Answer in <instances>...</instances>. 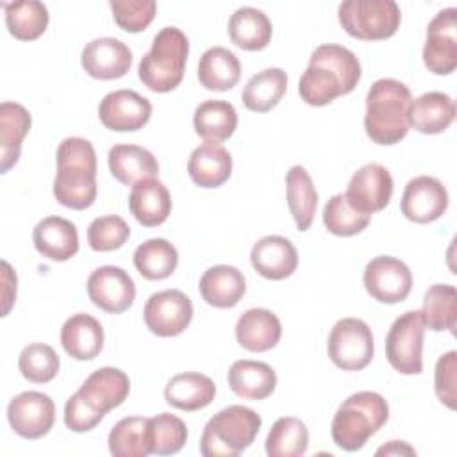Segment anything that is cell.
Masks as SVG:
<instances>
[{
	"label": "cell",
	"instance_id": "6da1fadb",
	"mask_svg": "<svg viewBox=\"0 0 457 457\" xmlns=\"http://www.w3.org/2000/svg\"><path fill=\"white\" fill-rule=\"evenodd\" d=\"M361 80V62L357 55L334 43L320 45L309 59L307 70L300 77V98L314 107H323L337 96L348 95Z\"/></svg>",
	"mask_w": 457,
	"mask_h": 457
},
{
	"label": "cell",
	"instance_id": "7a4b0ae2",
	"mask_svg": "<svg viewBox=\"0 0 457 457\" xmlns=\"http://www.w3.org/2000/svg\"><path fill=\"white\" fill-rule=\"evenodd\" d=\"M130 391V380L125 371L104 366L93 371L64 403V423L73 432L93 430L104 416L120 407Z\"/></svg>",
	"mask_w": 457,
	"mask_h": 457
},
{
	"label": "cell",
	"instance_id": "3957f363",
	"mask_svg": "<svg viewBox=\"0 0 457 457\" xmlns=\"http://www.w3.org/2000/svg\"><path fill=\"white\" fill-rule=\"evenodd\" d=\"M55 200L75 211L91 207L96 200V152L84 137H66L55 154Z\"/></svg>",
	"mask_w": 457,
	"mask_h": 457
},
{
	"label": "cell",
	"instance_id": "277c9868",
	"mask_svg": "<svg viewBox=\"0 0 457 457\" xmlns=\"http://www.w3.org/2000/svg\"><path fill=\"white\" fill-rule=\"evenodd\" d=\"M411 89L396 79H378L366 95L364 130L377 145H396L409 132Z\"/></svg>",
	"mask_w": 457,
	"mask_h": 457
},
{
	"label": "cell",
	"instance_id": "5b68a950",
	"mask_svg": "<svg viewBox=\"0 0 457 457\" xmlns=\"http://www.w3.org/2000/svg\"><path fill=\"white\" fill-rule=\"evenodd\" d=\"M389 420L386 398L375 391H359L337 407L330 432L334 443L345 452L361 450Z\"/></svg>",
	"mask_w": 457,
	"mask_h": 457
},
{
	"label": "cell",
	"instance_id": "8992f818",
	"mask_svg": "<svg viewBox=\"0 0 457 457\" xmlns=\"http://www.w3.org/2000/svg\"><path fill=\"white\" fill-rule=\"evenodd\" d=\"M187 54L189 41L180 29H161L155 34L150 50L139 61V80L155 93L175 89L184 79Z\"/></svg>",
	"mask_w": 457,
	"mask_h": 457
},
{
	"label": "cell",
	"instance_id": "52a82bcc",
	"mask_svg": "<svg viewBox=\"0 0 457 457\" xmlns=\"http://www.w3.org/2000/svg\"><path fill=\"white\" fill-rule=\"evenodd\" d=\"M261 425L262 420L253 409L228 405L205 423L200 453L204 457H236L253 443Z\"/></svg>",
	"mask_w": 457,
	"mask_h": 457
},
{
	"label": "cell",
	"instance_id": "ba28073f",
	"mask_svg": "<svg viewBox=\"0 0 457 457\" xmlns=\"http://www.w3.org/2000/svg\"><path fill=\"white\" fill-rule=\"evenodd\" d=\"M337 20L352 37L380 41L396 34L402 11L393 0H346L337 7Z\"/></svg>",
	"mask_w": 457,
	"mask_h": 457
},
{
	"label": "cell",
	"instance_id": "9c48e42d",
	"mask_svg": "<svg viewBox=\"0 0 457 457\" xmlns=\"http://www.w3.org/2000/svg\"><path fill=\"white\" fill-rule=\"evenodd\" d=\"M327 352L330 361L345 371L364 370L375 353L371 328L359 318L336 321L328 334Z\"/></svg>",
	"mask_w": 457,
	"mask_h": 457
},
{
	"label": "cell",
	"instance_id": "30bf717a",
	"mask_svg": "<svg viewBox=\"0 0 457 457\" xmlns=\"http://www.w3.org/2000/svg\"><path fill=\"white\" fill-rule=\"evenodd\" d=\"M425 325L420 311L400 314L386 336V357L402 375H420L423 370Z\"/></svg>",
	"mask_w": 457,
	"mask_h": 457
},
{
	"label": "cell",
	"instance_id": "8fae6325",
	"mask_svg": "<svg viewBox=\"0 0 457 457\" xmlns=\"http://www.w3.org/2000/svg\"><path fill=\"white\" fill-rule=\"evenodd\" d=\"M368 295L380 303L403 302L412 289V273L409 266L391 255L373 257L362 273Z\"/></svg>",
	"mask_w": 457,
	"mask_h": 457
},
{
	"label": "cell",
	"instance_id": "7c38bea8",
	"mask_svg": "<svg viewBox=\"0 0 457 457\" xmlns=\"http://www.w3.org/2000/svg\"><path fill=\"white\" fill-rule=\"evenodd\" d=\"M146 328L159 337H173L182 334L193 320V303L189 296L179 289H164L154 293L143 309Z\"/></svg>",
	"mask_w": 457,
	"mask_h": 457
},
{
	"label": "cell",
	"instance_id": "4fadbf2b",
	"mask_svg": "<svg viewBox=\"0 0 457 457\" xmlns=\"http://www.w3.org/2000/svg\"><path fill=\"white\" fill-rule=\"evenodd\" d=\"M457 9L439 11L427 27L423 62L434 75H450L457 68Z\"/></svg>",
	"mask_w": 457,
	"mask_h": 457
},
{
	"label": "cell",
	"instance_id": "5bb4252c",
	"mask_svg": "<svg viewBox=\"0 0 457 457\" xmlns=\"http://www.w3.org/2000/svg\"><path fill=\"white\" fill-rule=\"evenodd\" d=\"M7 421L18 436L25 439H39L54 427V400L41 391H23L9 402Z\"/></svg>",
	"mask_w": 457,
	"mask_h": 457
},
{
	"label": "cell",
	"instance_id": "9a60e30c",
	"mask_svg": "<svg viewBox=\"0 0 457 457\" xmlns=\"http://www.w3.org/2000/svg\"><path fill=\"white\" fill-rule=\"evenodd\" d=\"M345 195L353 209L371 216L389 204L393 196V177L386 166L368 162L352 175Z\"/></svg>",
	"mask_w": 457,
	"mask_h": 457
},
{
	"label": "cell",
	"instance_id": "2e32d148",
	"mask_svg": "<svg viewBox=\"0 0 457 457\" xmlns=\"http://www.w3.org/2000/svg\"><path fill=\"white\" fill-rule=\"evenodd\" d=\"M89 300L109 314L125 312L136 298V284L132 277L118 266L96 268L86 284Z\"/></svg>",
	"mask_w": 457,
	"mask_h": 457
},
{
	"label": "cell",
	"instance_id": "e0dca14e",
	"mask_svg": "<svg viewBox=\"0 0 457 457\" xmlns=\"http://www.w3.org/2000/svg\"><path fill=\"white\" fill-rule=\"evenodd\" d=\"M152 116V104L132 89L107 93L98 105V118L105 129L114 132H134L143 129Z\"/></svg>",
	"mask_w": 457,
	"mask_h": 457
},
{
	"label": "cell",
	"instance_id": "ac0fdd59",
	"mask_svg": "<svg viewBox=\"0 0 457 457\" xmlns=\"http://www.w3.org/2000/svg\"><path fill=\"white\" fill-rule=\"evenodd\" d=\"M448 209V191L446 187L430 175H420L407 182L400 211L414 223H430L439 220Z\"/></svg>",
	"mask_w": 457,
	"mask_h": 457
},
{
	"label": "cell",
	"instance_id": "d6986e66",
	"mask_svg": "<svg viewBox=\"0 0 457 457\" xmlns=\"http://www.w3.org/2000/svg\"><path fill=\"white\" fill-rule=\"evenodd\" d=\"M80 64L93 79L114 80L130 70L132 52L116 37H96L84 46Z\"/></svg>",
	"mask_w": 457,
	"mask_h": 457
},
{
	"label": "cell",
	"instance_id": "ffe728a7",
	"mask_svg": "<svg viewBox=\"0 0 457 457\" xmlns=\"http://www.w3.org/2000/svg\"><path fill=\"white\" fill-rule=\"evenodd\" d=\"M253 270L268 280H284L291 277L298 266V252L284 236H264L250 252Z\"/></svg>",
	"mask_w": 457,
	"mask_h": 457
},
{
	"label": "cell",
	"instance_id": "44dd1931",
	"mask_svg": "<svg viewBox=\"0 0 457 457\" xmlns=\"http://www.w3.org/2000/svg\"><path fill=\"white\" fill-rule=\"evenodd\" d=\"M34 248L54 262H64L79 252L77 227L61 216L43 218L32 232Z\"/></svg>",
	"mask_w": 457,
	"mask_h": 457
},
{
	"label": "cell",
	"instance_id": "7402d4cb",
	"mask_svg": "<svg viewBox=\"0 0 457 457\" xmlns=\"http://www.w3.org/2000/svg\"><path fill=\"white\" fill-rule=\"evenodd\" d=\"M198 289L205 303L216 309H228L237 305L239 300L245 296L246 280L236 266L216 264L204 271Z\"/></svg>",
	"mask_w": 457,
	"mask_h": 457
},
{
	"label": "cell",
	"instance_id": "603a6c76",
	"mask_svg": "<svg viewBox=\"0 0 457 457\" xmlns=\"http://www.w3.org/2000/svg\"><path fill=\"white\" fill-rule=\"evenodd\" d=\"M61 345L70 357L91 361L104 348V328L91 314L77 312L62 323Z\"/></svg>",
	"mask_w": 457,
	"mask_h": 457
},
{
	"label": "cell",
	"instance_id": "cb8c5ba5",
	"mask_svg": "<svg viewBox=\"0 0 457 457\" xmlns=\"http://www.w3.org/2000/svg\"><path fill=\"white\" fill-rule=\"evenodd\" d=\"M187 173L200 187H220L232 175V157L220 143L205 141L191 152Z\"/></svg>",
	"mask_w": 457,
	"mask_h": 457
},
{
	"label": "cell",
	"instance_id": "d4e9b609",
	"mask_svg": "<svg viewBox=\"0 0 457 457\" xmlns=\"http://www.w3.org/2000/svg\"><path fill=\"white\" fill-rule=\"evenodd\" d=\"M282 325L275 312L268 309H248L236 323V339L248 352H266L278 345Z\"/></svg>",
	"mask_w": 457,
	"mask_h": 457
},
{
	"label": "cell",
	"instance_id": "484cf974",
	"mask_svg": "<svg viewBox=\"0 0 457 457\" xmlns=\"http://www.w3.org/2000/svg\"><path fill=\"white\" fill-rule=\"evenodd\" d=\"M111 175L123 186H134L146 179H155L159 162L154 154L137 145H114L107 154Z\"/></svg>",
	"mask_w": 457,
	"mask_h": 457
},
{
	"label": "cell",
	"instance_id": "4316f807",
	"mask_svg": "<svg viewBox=\"0 0 457 457\" xmlns=\"http://www.w3.org/2000/svg\"><path fill=\"white\" fill-rule=\"evenodd\" d=\"M129 209L143 227H157L164 223L171 212L170 191L157 179L141 180L132 186Z\"/></svg>",
	"mask_w": 457,
	"mask_h": 457
},
{
	"label": "cell",
	"instance_id": "83f0119b",
	"mask_svg": "<svg viewBox=\"0 0 457 457\" xmlns=\"http://www.w3.org/2000/svg\"><path fill=\"white\" fill-rule=\"evenodd\" d=\"M30 112L16 102L0 105V173H7L20 159L21 143L30 130Z\"/></svg>",
	"mask_w": 457,
	"mask_h": 457
},
{
	"label": "cell",
	"instance_id": "f1b7e54d",
	"mask_svg": "<svg viewBox=\"0 0 457 457\" xmlns=\"http://www.w3.org/2000/svg\"><path fill=\"white\" fill-rule=\"evenodd\" d=\"M455 120V102L441 91H428L411 102L409 127L421 134H439Z\"/></svg>",
	"mask_w": 457,
	"mask_h": 457
},
{
	"label": "cell",
	"instance_id": "f546056e",
	"mask_svg": "<svg viewBox=\"0 0 457 457\" xmlns=\"http://www.w3.org/2000/svg\"><path fill=\"white\" fill-rule=\"evenodd\" d=\"M227 380L230 389L246 400H264L277 387L275 370L262 361L241 359L232 362Z\"/></svg>",
	"mask_w": 457,
	"mask_h": 457
},
{
	"label": "cell",
	"instance_id": "4dcf8cb0",
	"mask_svg": "<svg viewBox=\"0 0 457 457\" xmlns=\"http://www.w3.org/2000/svg\"><path fill=\"white\" fill-rule=\"evenodd\" d=\"M216 395L214 382L202 373L184 371L171 377L164 387L166 403L180 411H198L207 407Z\"/></svg>",
	"mask_w": 457,
	"mask_h": 457
},
{
	"label": "cell",
	"instance_id": "1f68e13d",
	"mask_svg": "<svg viewBox=\"0 0 457 457\" xmlns=\"http://www.w3.org/2000/svg\"><path fill=\"white\" fill-rule=\"evenodd\" d=\"M273 25L268 14L257 7H239L228 20V36L232 43L243 50L255 52L271 41Z\"/></svg>",
	"mask_w": 457,
	"mask_h": 457
},
{
	"label": "cell",
	"instance_id": "d6a6232c",
	"mask_svg": "<svg viewBox=\"0 0 457 457\" xmlns=\"http://www.w3.org/2000/svg\"><path fill=\"white\" fill-rule=\"evenodd\" d=\"M286 198L296 228L309 230L318 207V193L309 171L300 164L291 166L286 173Z\"/></svg>",
	"mask_w": 457,
	"mask_h": 457
},
{
	"label": "cell",
	"instance_id": "836d02e7",
	"mask_svg": "<svg viewBox=\"0 0 457 457\" xmlns=\"http://www.w3.org/2000/svg\"><path fill=\"white\" fill-rule=\"evenodd\" d=\"M241 77V62L225 46L205 50L198 61V80L209 91H228Z\"/></svg>",
	"mask_w": 457,
	"mask_h": 457
},
{
	"label": "cell",
	"instance_id": "e575fe53",
	"mask_svg": "<svg viewBox=\"0 0 457 457\" xmlns=\"http://www.w3.org/2000/svg\"><path fill=\"white\" fill-rule=\"evenodd\" d=\"M287 89V75L280 68H266L252 75L241 93L248 111L268 112L278 105Z\"/></svg>",
	"mask_w": 457,
	"mask_h": 457
},
{
	"label": "cell",
	"instance_id": "d590c367",
	"mask_svg": "<svg viewBox=\"0 0 457 457\" xmlns=\"http://www.w3.org/2000/svg\"><path fill=\"white\" fill-rule=\"evenodd\" d=\"M193 127L202 139L221 143L236 132L237 112L225 100H205L195 109Z\"/></svg>",
	"mask_w": 457,
	"mask_h": 457
},
{
	"label": "cell",
	"instance_id": "8d00e7d4",
	"mask_svg": "<svg viewBox=\"0 0 457 457\" xmlns=\"http://www.w3.org/2000/svg\"><path fill=\"white\" fill-rule=\"evenodd\" d=\"M132 261L143 278L164 280L177 270L179 252L170 241L162 237H154L141 243L134 250Z\"/></svg>",
	"mask_w": 457,
	"mask_h": 457
},
{
	"label": "cell",
	"instance_id": "74e56055",
	"mask_svg": "<svg viewBox=\"0 0 457 457\" xmlns=\"http://www.w3.org/2000/svg\"><path fill=\"white\" fill-rule=\"evenodd\" d=\"M4 12L9 34L20 41H32L43 36L50 20L46 5L37 0L4 4Z\"/></svg>",
	"mask_w": 457,
	"mask_h": 457
},
{
	"label": "cell",
	"instance_id": "f35d334b",
	"mask_svg": "<svg viewBox=\"0 0 457 457\" xmlns=\"http://www.w3.org/2000/svg\"><path fill=\"white\" fill-rule=\"evenodd\" d=\"M423 325L434 332L455 330L457 291L452 284H434L427 289L421 305Z\"/></svg>",
	"mask_w": 457,
	"mask_h": 457
},
{
	"label": "cell",
	"instance_id": "ab89813d",
	"mask_svg": "<svg viewBox=\"0 0 457 457\" xmlns=\"http://www.w3.org/2000/svg\"><path fill=\"white\" fill-rule=\"evenodd\" d=\"M309 430L305 423L293 416L278 418L266 437V453L270 457H300L307 452Z\"/></svg>",
	"mask_w": 457,
	"mask_h": 457
},
{
	"label": "cell",
	"instance_id": "60d3db41",
	"mask_svg": "<svg viewBox=\"0 0 457 457\" xmlns=\"http://www.w3.org/2000/svg\"><path fill=\"white\" fill-rule=\"evenodd\" d=\"M146 421L148 418L141 416L121 418L109 432V452L114 457H146L150 453Z\"/></svg>",
	"mask_w": 457,
	"mask_h": 457
},
{
	"label": "cell",
	"instance_id": "b9f144b4",
	"mask_svg": "<svg viewBox=\"0 0 457 457\" xmlns=\"http://www.w3.org/2000/svg\"><path fill=\"white\" fill-rule=\"evenodd\" d=\"M146 432L150 453L155 455H173L180 452L187 441L186 423L170 412H161L148 418Z\"/></svg>",
	"mask_w": 457,
	"mask_h": 457
},
{
	"label": "cell",
	"instance_id": "7bdbcfd3",
	"mask_svg": "<svg viewBox=\"0 0 457 457\" xmlns=\"http://www.w3.org/2000/svg\"><path fill=\"white\" fill-rule=\"evenodd\" d=\"M371 216L353 209L345 193H337L323 207V223L327 230L339 237H350L362 232Z\"/></svg>",
	"mask_w": 457,
	"mask_h": 457
},
{
	"label": "cell",
	"instance_id": "ee69618b",
	"mask_svg": "<svg viewBox=\"0 0 457 457\" xmlns=\"http://www.w3.org/2000/svg\"><path fill=\"white\" fill-rule=\"evenodd\" d=\"M61 361L55 350L45 343H30L27 345L20 357L18 368L23 378L34 384H46L50 382L59 371Z\"/></svg>",
	"mask_w": 457,
	"mask_h": 457
},
{
	"label": "cell",
	"instance_id": "f6af8a7d",
	"mask_svg": "<svg viewBox=\"0 0 457 457\" xmlns=\"http://www.w3.org/2000/svg\"><path fill=\"white\" fill-rule=\"evenodd\" d=\"M130 236L127 221L116 214L95 218L87 227V243L95 252H112L121 248Z\"/></svg>",
	"mask_w": 457,
	"mask_h": 457
},
{
	"label": "cell",
	"instance_id": "bcb514c9",
	"mask_svg": "<svg viewBox=\"0 0 457 457\" xmlns=\"http://www.w3.org/2000/svg\"><path fill=\"white\" fill-rule=\"evenodd\" d=\"M109 7L118 27L130 34L145 30L154 21L157 11L154 0H111Z\"/></svg>",
	"mask_w": 457,
	"mask_h": 457
},
{
	"label": "cell",
	"instance_id": "7dc6e473",
	"mask_svg": "<svg viewBox=\"0 0 457 457\" xmlns=\"http://www.w3.org/2000/svg\"><path fill=\"white\" fill-rule=\"evenodd\" d=\"M457 352L450 350L445 355H441L436 362L434 371V389L441 403H445L448 409H455L457 400Z\"/></svg>",
	"mask_w": 457,
	"mask_h": 457
},
{
	"label": "cell",
	"instance_id": "c3c4849f",
	"mask_svg": "<svg viewBox=\"0 0 457 457\" xmlns=\"http://www.w3.org/2000/svg\"><path fill=\"white\" fill-rule=\"evenodd\" d=\"M2 298H4V311L2 316H7L12 303L16 302V273L12 271L7 261H2Z\"/></svg>",
	"mask_w": 457,
	"mask_h": 457
},
{
	"label": "cell",
	"instance_id": "681fc988",
	"mask_svg": "<svg viewBox=\"0 0 457 457\" xmlns=\"http://www.w3.org/2000/svg\"><path fill=\"white\" fill-rule=\"evenodd\" d=\"M377 455H416V450L405 441H389L377 450Z\"/></svg>",
	"mask_w": 457,
	"mask_h": 457
}]
</instances>
